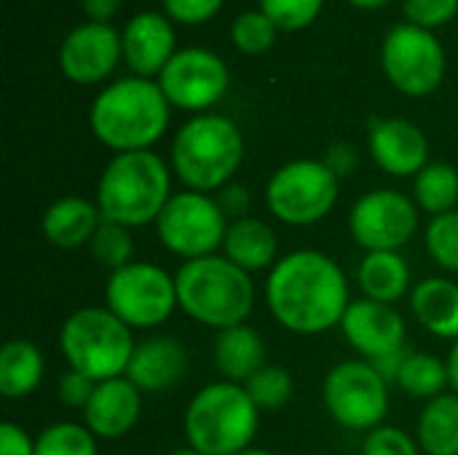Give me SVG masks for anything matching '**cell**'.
<instances>
[{"instance_id": "cell-1", "label": "cell", "mask_w": 458, "mask_h": 455, "mask_svg": "<svg viewBox=\"0 0 458 455\" xmlns=\"http://www.w3.org/2000/svg\"><path fill=\"white\" fill-rule=\"evenodd\" d=\"M266 306L295 335H322L341 327L352 300L344 268L319 249H295L268 271Z\"/></svg>"}, {"instance_id": "cell-2", "label": "cell", "mask_w": 458, "mask_h": 455, "mask_svg": "<svg viewBox=\"0 0 458 455\" xmlns=\"http://www.w3.org/2000/svg\"><path fill=\"white\" fill-rule=\"evenodd\" d=\"M172 105L158 80L121 78L105 86L89 110L94 137L115 153L150 150L169 129Z\"/></svg>"}, {"instance_id": "cell-3", "label": "cell", "mask_w": 458, "mask_h": 455, "mask_svg": "<svg viewBox=\"0 0 458 455\" xmlns=\"http://www.w3.org/2000/svg\"><path fill=\"white\" fill-rule=\"evenodd\" d=\"M169 164L153 150L115 153L99 174L97 206L102 220L126 228L156 225L166 201L172 198Z\"/></svg>"}, {"instance_id": "cell-4", "label": "cell", "mask_w": 458, "mask_h": 455, "mask_svg": "<svg viewBox=\"0 0 458 455\" xmlns=\"http://www.w3.org/2000/svg\"><path fill=\"white\" fill-rule=\"evenodd\" d=\"M174 284L180 311L217 333L244 324L255 308L252 274L242 271L225 255L185 260L174 274Z\"/></svg>"}, {"instance_id": "cell-5", "label": "cell", "mask_w": 458, "mask_h": 455, "mask_svg": "<svg viewBox=\"0 0 458 455\" xmlns=\"http://www.w3.org/2000/svg\"><path fill=\"white\" fill-rule=\"evenodd\" d=\"M244 161V137L239 126L217 113H201L185 121L172 139V172L196 193H217L233 182Z\"/></svg>"}, {"instance_id": "cell-6", "label": "cell", "mask_w": 458, "mask_h": 455, "mask_svg": "<svg viewBox=\"0 0 458 455\" xmlns=\"http://www.w3.org/2000/svg\"><path fill=\"white\" fill-rule=\"evenodd\" d=\"M260 410L242 383L215 381L201 386L188 402L182 432L188 448L201 455H239L252 448Z\"/></svg>"}, {"instance_id": "cell-7", "label": "cell", "mask_w": 458, "mask_h": 455, "mask_svg": "<svg viewBox=\"0 0 458 455\" xmlns=\"http://www.w3.org/2000/svg\"><path fill=\"white\" fill-rule=\"evenodd\" d=\"M59 349L70 370L99 383L126 375L137 343L131 327H126L107 306H86L64 319Z\"/></svg>"}, {"instance_id": "cell-8", "label": "cell", "mask_w": 458, "mask_h": 455, "mask_svg": "<svg viewBox=\"0 0 458 455\" xmlns=\"http://www.w3.org/2000/svg\"><path fill=\"white\" fill-rule=\"evenodd\" d=\"M341 180L322 158H298L279 166L266 182L268 212L293 228L325 220L338 204Z\"/></svg>"}, {"instance_id": "cell-9", "label": "cell", "mask_w": 458, "mask_h": 455, "mask_svg": "<svg viewBox=\"0 0 458 455\" xmlns=\"http://www.w3.org/2000/svg\"><path fill=\"white\" fill-rule=\"evenodd\" d=\"M105 306L131 330L161 327L180 308L174 276L156 263L131 260L110 274Z\"/></svg>"}, {"instance_id": "cell-10", "label": "cell", "mask_w": 458, "mask_h": 455, "mask_svg": "<svg viewBox=\"0 0 458 455\" xmlns=\"http://www.w3.org/2000/svg\"><path fill=\"white\" fill-rule=\"evenodd\" d=\"M322 402L341 429L373 432L389 413V381L370 362L349 359L325 375Z\"/></svg>"}, {"instance_id": "cell-11", "label": "cell", "mask_w": 458, "mask_h": 455, "mask_svg": "<svg viewBox=\"0 0 458 455\" xmlns=\"http://www.w3.org/2000/svg\"><path fill=\"white\" fill-rule=\"evenodd\" d=\"M228 217L209 193L180 190L174 193L156 220V236L172 255L199 260L223 249Z\"/></svg>"}, {"instance_id": "cell-12", "label": "cell", "mask_w": 458, "mask_h": 455, "mask_svg": "<svg viewBox=\"0 0 458 455\" xmlns=\"http://www.w3.org/2000/svg\"><path fill=\"white\" fill-rule=\"evenodd\" d=\"M381 67L405 97H429L445 78L448 56L432 29L411 21L394 24L381 43Z\"/></svg>"}, {"instance_id": "cell-13", "label": "cell", "mask_w": 458, "mask_h": 455, "mask_svg": "<svg viewBox=\"0 0 458 455\" xmlns=\"http://www.w3.org/2000/svg\"><path fill=\"white\" fill-rule=\"evenodd\" d=\"M419 231L416 201L394 188L360 196L349 212V233L368 252H400Z\"/></svg>"}, {"instance_id": "cell-14", "label": "cell", "mask_w": 458, "mask_h": 455, "mask_svg": "<svg viewBox=\"0 0 458 455\" xmlns=\"http://www.w3.org/2000/svg\"><path fill=\"white\" fill-rule=\"evenodd\" d=\"M156 80L172 107L201 115L225 97L231 72L215 51L191 46L180 48Z\"/></svg>"}, {"instance_id": "cell-15", "label": "cell", "mask_w": 458, "mask_h": 455, "mask_svg": "<svg viewBox=\"0 0 458 455\" xmlns=\"http://www.w3.org/2000/svg\"><path fill=\"white\" fill-rule=\"evenodd\" d=\"M123 59V40L113 24L83 21L72 27L59 46V70L78 86H97Z\"/></svg>"}, {"instance_id": "cell-16", "label": "cell", "mask_w": 458, "mask_h": 455, "mask_svg": "<svg viewBox=\"0 0 458 455\" xmlns=\"http://www.w3.org/2000/svg\"><path fill=\"white\" fill-rule=\"evenodd\" d=\"M346 343L360 354V359L373 362L392 351L405 349V319L394 306L376 300H352L341 322Z\"/></svg>"}, {"instance_id": "cell-17", "label": "cell", "mask_w": 458, "mask_h": 455, "mask_svg": "<svg viewBox=\"0 0 458 455\" xmlns=\"http://www.w3.org/2000/svg\"><path fill=\"white\" fill-rule=\"evenodd\" d=\"M368 150L376 166L392 177H416L429 164L427 134L405 118L370 121Z\"/></svg>"}, {"instance_id": "cell-18", "label": "cell", "mask_w": 458, "mask_h": 455, "mask_svg": "<svg viewBox=\"0 0 458 455\" xmlns=\"http://www.w3.org/2000/svg\"><path fill=\"white\" fill-rule=\"evenodd\" d=\"M123 62L137 78H158L169 59L180 51L174 21L164 11H140L134 13L123 32Z\"/></svg>"}, {"instance_id": "cell-19", "label": "cell", "mask_w": 458, "mask_h": 455, "mask_svg": "<svg viewBox=\"0 0 458 455\" xmlns=\"http://www.w3.org/2000/svg\"><path fill=\"white\" fill-rule=\"evenodd\" d=\"M142 413V392L126 378L99 381L86 410L83 424L97 440H121L126 437Z\"/></svg>"}, {"instance_id": "cell-20", "label": "cell", "mask_w": 458, "mask_h": 455, "mask_svg": "<svg viewBox=\"0 0 458 455\" xmlns=\"http://www.w3.org/2000/svg\"><path fill=\"white\" fill-rule=\"evenodd\" d=\"M188 370V351L180 338L153 335L137 343L126 378L142 394H164L174 389Z\"/></svg>"}, {"instance_id": "cell-21", "label": "cell", "mask_w": 458, "mask_h": 455, "mask_svg": "<svg viewBox=\"0 0 458 455\" xmlns=\"http://www.w3.org/2000/svg\"><path fill=\"white\" fill-rule=\"evenodd\" d=\"M102 225V212L97 201L83 196H62L56 198L43 215V236L48 244L59 249H78L89 247L97 228Z\"/></svg>"}, {"instance_id": "cell-22", "label": "cell", "mask_w": 458, "mask_h": 455, "mask_svg": "<svg viewBox=\"0 0 458 455\" xmlns=\"http://www.w3.org/2000/svg\"><path fill=\"white\" fill-rule=\"evenodd\" d=\"M223 255L247 274L271 271L279 263V236L260 217H242L228 223Z\"/></svg>"}, {"instance_id": "cell-23", "label": "cell", "mask_w": 458, "mask_h": 455, "mask_svg": "<svg viewBox=\"0 0 458 455\" xmlns=\"http://www.w3.org/2000/svg\"><path fill=\"white\" fill-rule=\"evenodd\" d=\"M416 322L443 341H458V284L445 276H429L411 290Z\"/></svg>"}, {"instance_id": "cell-24", "label": "cell", "mask_w": 458, "mask_h": 455, "mask_svg": "<svg viewBox=\"0 0 458 455\" xmlns=\"http://www.w3.org/2000/svg\"><path fill=\"white\" fill-rule=\"evenodd\" d=\"M212 359L223 381L244 386L260 367H266V343L260 333L247 324L228 327L217 333Z\"/></svg>"}, {"instance_id": "cell-25", "label": "cell", "mask_w": 458, "mask_h": 455, "mask_svg": "<svg viewBox=\"0 0 458 455\" xmlns=\"http://www.w3.org/2000/svg\"><path fill=\"white\" fill-rule=\"evenodd\" d=\"M357 284L368 300L394 306L411 290V265L403 252H368L357 268Z\"/></svg>"}, {"instance_id": "cell-26", "label": "cell", "mask_w": 458, "mask_h": 455, "mask_svg": "<svg viewBox=\"0 0 458 455\" xmlns=\"http://www.w3.org/2000/svg\"><path fill=\"white\" fill-rule=\"evenodd\" d=\"M46 375L43 351L24 338H13L0 349V394L5 400L30 397Z\"/></svg>"}, {"instance_id": "cell-27", "label": "cell", "mask_w": 458, "mask_h": 455, "mask_svg": "<svg viewBox=\"0 0 458 455\" xmlns=\"http://www.w3.org/2000/svg\"><path fill=\"white\" fill-rule=\"evenodd\" d=\"M421 453L458 455V394L445 392L429 400L416 424Z\"/></svg>"}, {"instance_id": "cell-28", "label": "cell", "mask_w": 458, "mask_h": 455, "mask_svg": "<svg viewBox=\"0 0 458 455\" xmlns=\"http://www.w3.org/2000/svg\"><path fill=\"white\" fill-rule=\"evenodd\" d=\"M413 201L421 212L437 217L458 204V169L445 161H429L413 177Z\"/></svg>"}, {"instance_id": "cell-29", "label": "cell", "mask_w": 458, "mask_h": 455, "mask_svg": "<svg viewBox=\"0 0 458 455\" xmlns=\"http://www.w3.org/2000/svg\"><path fill=\"white\" fill-rule=\"evenodd\" d=\"M394 383L408 397H416V400H427L429 402V400L445 394V389L451 386V381H448V365H445V359H440L435 354L411 351Z\"/></svg>"}, {"instance_id": "cell-30", "label": "cell", "mask_w": 458, "mask_h": 455, "mask_svg": "<svg viewBox=\"0 0 458 455\" xmlns=\"http://www.w3.org/2000/svg\"><path fill=\"white\" fill-rule=\"evenodd\" d=\"M97 437L86 424L56 421L35 437V455H97Z\"/></svg>"}, {"instance_id": "cell-31", "label": "cell", "mask_w": 458, "mask_h": 455, "mask_svg": "<svg viewBox=\"0 0 458 455\" xmlns=\"http://www.w3.org/2000/svg\"><path fill=\"white\" fill-rule=\"evenodd\" d=\"M244 389L260 413H276L293 400L295 381H293L290 370H284L279 365H266L244 383Z\"/></svg>"}, {"instance_id": "cell-32", "label": "cell", "mask_w": 458, "mask_h": 455, "mask_svg": "<svg viewBox=\"0 0 458 455\" xmlns=\"http://www.w3.org/2000/svg\"><path fill=\"white\" fill-rule=\"evenodd\" d=\"M89 249H91V257H94L102 268H107V271L113 274V271L129 265L131 257H134L131 228L102 220V225L97 228V233H94V239H91V244H89Z\"/></svg>"}, {"instance_id": "cell-33", "label": "cell", "mask_w": 458, "mask_h": 455, "mask_svg": "<svg viewBox=\"0 0 458 455\" xmlns=\"http://www.w3.org/2000/svg\"><path fill=\"white\" fill-rule=\"evenodd\" d=\"M276 35H279V27L260 8L242 11L231 24V43L247 56L266 54L276 43Z\"/></svg>"}, {"instance_id": "cell-34", "label": "cell", "mask_w": 458, "mask_h": 455, "mask_svg": "<svg viewBox=\"0 0 458 455\" xmlns=\"http://www.w3.org/2000/svg\"><path fill=\"white\" fill-rule=\"evenodd\" d=\"M429 257L448 274H458V209L437 215L424 231Z\"/></svg>"}, {"instance_id": "cell-35", "label": "cell", "mask_w": 458, "mask_h": 455, "mask_svg": "<svg viewBox=\"0 0 458 455\" xmlns=\"http://www.w3.org/2000/svg\"><path fill=\"white\" fill-rule=\"evenodd\" d=\"M260 11L279 27V32H298L314 24L325 0H258Z\"/></svg>"}, {"instance_id": "cell-36", "label": "cell", "mask_w": 458, "mask_h": 455, "mask_svg": "<svg viewBox=\"0 0 458 455\" xmlns=\"http://www.w3.org/2000/svg\"><path fill=\"white\" fill-rule=\"evenodd\" d=\"M362 455H421L419 440L397 426H378L365 434Z\"/></svg>"}, {"instance_id": "cell-37", "label": "cell", "mask_w": 458, "mask_h": 455, "mask_svg": "<svg viewBox=\"0 0 458 455\" xmlns=\"http://www.w3.org/2000/svg\"><path fill=\"white\" fill-rule=\"evenodd\" d=\"M403 13L416 27L437 29L456 19L458 0H403Z\"/></svg>"}, {"instance_id": "cell-38", "label": "cell", "mask_w": 458, "mask_h": 455, "mask_svg": "<svg viewBox=\"0 0 458 455\" xmlns=\"http://www.w3.org/2000/svg\"><path fill=\"white\" fill-rule=\"evenodd\" d=\"M225 0H161L164 13L177 24H204L220 13Z\"/></svg>"}, {"instance_id": "cell-39", "label": "cell", "mask_w": 458, "mask_h": 455, "mask_svg": "<svg viewBox=\"0 0 458 455\" xmlns=\"http://www.w3.org/2000/svg\"><path fill=\"white\" fill-rule=\"evenodd\" d=\"M97 389V381H91L89 375L78 373V370H67L59 383H56V397L62 405L67 408H75V410H86L91 394Z\"/></svg>"}, {"instance_id": "cell-40", "label": "cell", "mask_w": 458, "mask_h": 455, "mask_svg": "<svg viewBox=\"0 0 458 455\" xmlns=\"http://www.w3.org/2000/svg\"><path fill=\"white\" fill-rule=\"evenodd\" d=\"M217 204L223 209V215L228 217V223L233 220H242V217H250V206H252V193L247 185L242 182H231L225 185L223 190H217Z\"/></svg>"}, {"instance_id": "cell-41", "label": "cell", "mask_w": 458, "mask_h": 455, "mask_svg": "<svg viewBox=\"0 0 458 455\" xmlns=\"http://www.w3.org/2000/svg\"><path fill=\"white\" fill-rule=\"evenodd\" d=\"M322 161L327 164V169H330L338 180H346V177H352V174L357 172V166H360V153H357V147H354L352 142H335V145L327 147V153H325Z\"/></svg>"}, {"instance_id": "cell-42", "label": "cell", "mask_w": 458, "mask_h": 455, "mask_svg": "<svg viewBox=\"0 0 458 455\" xmlns=\"http://www.w3.org/2000/svg\"><path fill=\"white\" fill-rule=\"evenodd\" d=\"M0 455H35V440L13 421L0 424Z\"/></svg>"}, {"instance_id": "cell-43", "label": "cell", "mask_w": 458, "mask_h": 455, "mask_svg": "<svg viewBox=\"0 0 458 455\" xmlns=\"http://www.w3.org/2000/svg\"><path fill=\"white\" fill-rule=\"evenodd\" d=\"M121 3L123 0H81V8L89 16V21L110 24V19L121 11Z\"/></svg>"}, {"instance_id": "cell-44", "label": "cell", "mask_w": 458, "mask_h": 455, "mask_svg": "<svg viewBox=\"0 0 458 455\" xmlns=\"http://www.w3.org/2000/svg\"><path fill=\"white\" fill-rule=\"evenodd\" d=\"M408 349H400V351H392V354H386V357H381V359H373L370 365L389 381V383H394L397 381V375H400V370H403V365H405V359H408Z\"/></svg>"}, {"instance_id": "cell-45", "label": "cell", "mask_w": 458, "mask_h": 455, "mask_svg": "<svg viewBox=\"0 0 458 455\" xmlns=\"http://www.w3.org/2000/svg\"><path fill=\"white\" fill-rule=\"evenodd\" d=\"M445 365H448V381H451V392L458 394V341H454L448 357H445Z\"/></svg>"}, {"instance_id": "cell-46", "label": "cell", "mask_w": 458, "mask_h": 455, "mask_svg": "<svg viewBox=\"0 0 458 455\" xmlns=\"http://www.w3.org/2000/svg\"><path fill=\"white\" fill-rule=\"evenodd\" d=\"M354 8H362V11H378V8H386L392 0H349Z\"/></svg>"}, {"instance_id": "cell-47", "label": "cell", "mask_w": 458, "mask_h": 455, "mask_svg": "<svg viewBox=\"0 0 458 455\" xmlns=\"http://www.w3.org/2000/svg\"><path fill=\"white\" fill-rule=\"evenodd\" d=\"M239 455H274V453H268V451H263V448H255V445H252V448H247L244 453H239Z\"/></svg>"}, {"instance_id": "cell-48", "label": "cell", "mask_w": 458, "mask_h": 455, "mask_svg": "<svg viewBox=\"0 0 458 455\" xmlns=\"http://www.w3.org/2000/svg\"><path fill=\"white\" fill-rule=\"evenodd\" d=\"M169 455H201V453H196L193 448H180V451H174V453H169Z\"/></svg>"}]
</instances>
